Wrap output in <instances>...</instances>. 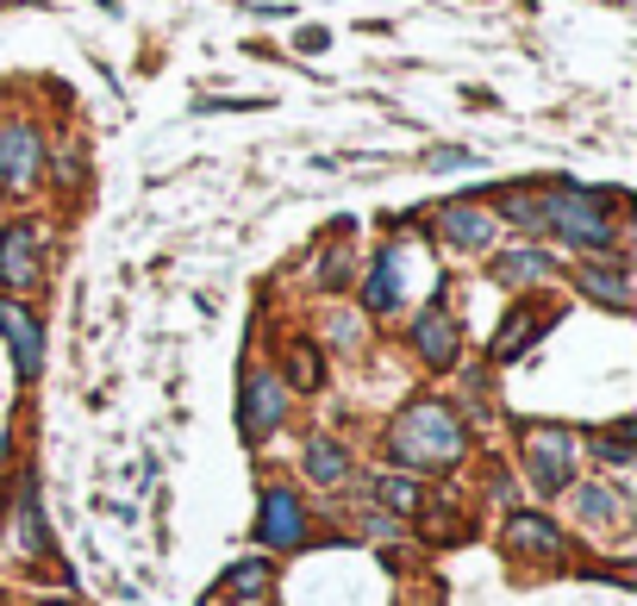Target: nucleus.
I'll return each instance as SVG.
<instances>
[{
    "instance_id": "nucleus-5",
    "label": "nucleus",
    "mask_w": 637,
    "mask_h": 606,
    "mask_svg": "<svg viewBox=\"0 0 637 606\" xmlns=\"http://www.w3.org/2000/svg\"><path fill=\"white\" fill-rule=\"evenodd\" d=\"M282 419H287V382H282V375L251 369L244 388H238V431H244V444H263Z\"/></svg>"
},
{
    "instance_id": "nucleus-18",
    "label": "nucleus",
    "mask_w": 637,
    "mask_h": 606,
    "mask_svg": "<svg viewBox=\"0 0 637 606\" xmlns=\"http://www.w3.org/2000/svg\"><path fill=\"white\" fill-rule=\"evenodd\" d=\"M575 512H581V519H588V526H612V519H625V500H619V488H575Z\"/></svg>"
},
{
    "instance_id": "nucleus-25",
    "label": "nucleus",
    "mask_w": 637,
    "mask_h": 606,
    "mask_svg": "<svg viewBox=\"0 0 637 606\" xmlns=\"http://www.w3.org/2000/svg\"><path fill=\"white\" fill-rule=\"evenodd\" d=\"M325 45H332V32H325V26H306V32L294 38V50H301V57H318Z\"/></svg>"
},
{
    "instance_id": "nucleus-24",
    "label": "nucleus",
    "mask_w": 637,
    "mask_h": 606,
    "mask_svg": "<svg viewBox=\"0 0 637 606\" xmlns=\"http://www.w3.org/2000/svg\"><path fill=\"white\" fill-rule=\"evenodd\" d=\"M476 163V150H457V144H444V150H431L425 169H469Z\"/></svg>"
},
{
    "instance_id": "nucleus-20",
    "label": "nucleus",
    "mask_w": 637,
    "mask_h": 606,
    "mask_svg": "<svg viewBox=\"0 0 637 606\" xmlns=\"http://www.w3.org/2000/svg\"><path fill=\"white\" fill-rule=\"evenodd\" d=\"M538 325H543L538 313H531V306H519V313H512V320L494 332V363H512V356L526 351V338L538 332Z\"/></svg>"
},
{
    "instance_id": "nucleus-27",
    "label": "nucleus",
    "mask_w": 637,
    "mask_h": 606,
    "mask_svg": "<svg viewBox=\"0 0 637 606\" xmlns=\"http://www.w3.org/2000/svg\"><path fill=\"white\" fill-rule=\"evenodd\" d=\"M318 282H325V287L344 282V251H325V263H318Z\"/></svg>"
},
{
    "instance_id": "nucleus-2",
    "label": "nucleus",
    "mask_w": 637,
    "mask_h": 606,
    "mask_svg": "<svg viewBox=\"0 0 637 606\" xmlns=\"http://www.w3.org/2000/svg\"><path fill=\"white\" fill-rule=\"evenodd\" d=\"M538 225H550L562 244L575 251H612L619 244V225H612V194L575 188V182H557V188L538 201Z\"/></svg>"
},
{
    "instance_id": "nucleus-11",
    "label": "nucleus",
    "mask_w": 637,
    "mask_h": 606,
    "mask_svg": "<svg viewBox=\"0 0 637 606\" xmlns=\"http://www.w3.org/2000/svg\"><path fill=\"white\" fill-rule=\"evenodd\" d=\"M413 351H419V363L450 369V363H457V351H462L457 320H450V313H438V306H425V313L413 320Z\"/></svg>"
},
{
    "instance_id": "nucleus-9",
    "label": "nucleus",
    "mask_w": 637,
    "mask_h": 606,
    "mask_svg": "<svg viewBox=\"0 0 637 606\" xmlns=\"http://www.w3.org/2000/svg\"><path fill=\"white\" fill-rule=\"evenodd\" d=\"M0 332L13 344V363H19V382H38V369H45V325L26 301H7L0 294Z\"/></svg>"
},
{
    "instance_id": "nucleus-13",
    "label": "nucleus",
    "mask_w": 637,
    "mask_h": 606,
    "mask_svg": "<svg viewBox=\"0 0 637 606\" xmlns=\"http://www.w3.org/2000/svg\"><path fill=\"white\" fill-rule=\"evenodd\" d=\"M581 294H594V301L612 306V313H631V282H625V263H612V270L581 263Z\"/></svg>"
},
{
    "instance_id": "nucleus-21",
    "label": "nucleus",
    "mask_w": 637,
    "mask_h": 606,
    "mask_svg": "<svg viewBox=\"0 0 637 606\" xmlns=\"http://www.w3.org/2000/svg\"><path fill=\"white\" fill-rule=\"evenodd\" d=\"M318 382H325L318 351H313V344H294V351H287V394H294V388H301V394H313Z\"/></svg>"
},
{
    "instance_id": "nucleus-1",
    "label": "nucleus",
    "mask_w": 637,
    "mask_h": 606,
    "mask_svg": "<svg viewBox=\"0 0 637 606\" xmlns=\"http://www.w3.org/2000/svg\"><path fill=\"white\" fill-rule=\"evenodd\" d=\"M462 450H469V431H462L450 400L419 394V400H406L394 413V426H388V457L406 463V469H450Z\"/></svg>"
},
{
    "instance_id": "nucleus-23",
    "label": "nucleus",
    "mask_w": 637,
    "mask_h": 606,
    "mask_svg": "<svg viewBox=\"0 0 637 606\" xmlns=\"http://www.w3.org/2000/svg\"><path fill=\"white\" fill-rule=\"evenodd\" d=\"M500 213H507L512 225H538V201H531V188H507V201H500Z\"/></svg>"
},
{
    "instance_id": "nucleus-26",
    "label": "nucleus",
    "mask_w": 637,
    "mask_h": 606,
    "mask_svg": "<svg viewBox=\"0 0 637 606\" xmlns=\"http://www.w3.org/2000/svg\"><path fill=\"white\" fill-rule=\"evenodd\" d=\"M57 182H63V188H76V182H81V150H76V144L57 157Z\"/></svg>"
},
{
    "instance_id": "nucleus-10",
    "label": "nucleus",
    "mask_w": 637,
    "mask_h": 606,
    "mask_svg": "<svg viewBox=\"0 0 637 606\" xmlns=\"http://www.w3.org/2000/svg\"><path fill=\"white\" fill-rule=\"evenodd\" d=\"M438 232H444L457 251H488L494 232H500V219L481 207V201H444V207H438Z\"/></svg>"
},
{
    "instance_id": "nucleus-8",
    "label": "nucleus",
    "mask_w": 637,
    "mask_h": 606,
    "mask_svg": "<svg viewBox=\"0 0 637 606\" xmlns=\"http://www.w3.org/2000/svg\"><path fill=\"white\" fill-rule=\"evenodd\" d=\"M406 263H413V244L406 238H394L375 263H369V282H363L369 313H400V306H406Z\"/></svg>"
},
{
    "instance_id": "nucleus-7",
    "label": "nucleus",
    "mask_w": 637,
    "mask_h": 606,
    "mask_svg": "<svg viewBox=\"0 0 637 606\" xmlns=\"http://www.w3.org/2000/svg\"><path fill=\"white\" fill-rule=\"evenodd\" d=\"M256 544H270V550H301V544H306V507H301V495H287L282 481H270V488H263Z\"/></svg>"
},
{
    "instance_id": "nucleus-12",
    "label": "nucleus",
    "mask_w": 637,
    "mask_h": 606,
    "mask_svg": "<svg viewBox=\"0 0 637 606\" xmlns=\"http://www.w3.org/2000/svg\"><path fill=\"white\" fill-rule=\"evenodd\" d=\"M507 550L557 563L562 557V526H557V519H543V512H512V519H507Z\"/></svg>"
},
{
    "instance_id": "nucleus-19",
    "label": "nucleus",
    "mask_w": 637,
    "mask_h": 606,
    "mask_svg": "<svg viewBox=\"0 0 637 606\" xmlns=\"http://www.w3.org/2000/svg\"><path fill=\"white\" fill-rule=\"evenodd\" d=\"M19 550H50V531H45V512H38V481L19 488Z\"/></svg>"
},
{
    "instance_id": "nucleus-16",
    "label": "nucleus",
    "mask_w": 637,
    "mask_h": 606,
    "mask_svg": "<svg viewBox=\"0 0 637 606\" xmlns=\"http://www.w3.org/2000/svg\"><path fill=\"white\" fill-rule=\"evenodd\" d=\"M588 450L600 457V463H612V469H625L637 457V426L631 419H619V426H606V431H594L588 438Z\"/></svg>"
},
{
    "instance_id": "nucleus-28",
    "label": "nucleus",
    "mask_w": 637,
    "mask_h": 606,
    "mask_svg": "<svg viewBox=\"0 0 637 606\" xmlns=\"http://www.w3.org/2000/svg\"><path fill=\"white\" fill-rule=\"evenodd\" d=\"M50 606H69V600H50Z\"/></svg>"
},
{
    "instance_id": "nucleus-3",
    "label": "nucleus",
    "mask_w": 637,
    "mask_h": 606,
    "mask_svg": "<svg viewBox=\"0 0 637 606\" xmlns=\"http://www.w3.org/2000/svg\"><path fill=\"white\" fill-rule=\"evenodd\" d=\"M526 476L538 495H562L575 476V438L562 426H531L526 431Z\"/></svg>"
},
{
    "instance_id": "nucleus-6",
    "label": "nucleus",
    "mask_w": 637,
    "mask_h": 606,
    "mask_svg": "<svg viewBox=\"0 0 637 606\" xmlns=\"http://www.w3.org/2000/svg\"><path fill=\"white\" fill-rule=\"evenodd\" d=\"M45 176V138H38L32 119H7L0 126V188L32 194Z\"/></svg>"
},
{
    "instance_id": "nucleus-22",
    "label": "nucleus",
    "mask_w": 637,
    "mask_h": 606,
    "mask_svg": "<svg viewBox=\"0 0 637 606\" xmlns=\"http://www.w3.org/2000/svg\"><path fill=\"white\" fill-rule=\"evenodd\" d=\"M375 500L394 512H419V481L413 476H375Z\"/></svg>"
},
{
    "instance_id": "nucleus-4",
    "label": "nucleus",
    "mask_w": 637,
    "mask_h": 606,
    "mask_svg": "<svg viewBox=\"0 0 637 606\" xmlns=\"http://www.w3.org/2000/svg\"><path fill=\"white\" fill-rule=\"evenodd\" d=\"M38 275H45V238H38L32 219H13L0 232V287H7V301L32 294Z\"/></svg>"
},
{
    "instance_id": "nucleus-15",
    "label": "nucleus",
    "mask_w": 637,
    "mask_h": 606,
    "mask_svg": "<svg viewBox=\"0 0 637 606\" xmlns=\"http://www.w3.org/2000/svg\"><path fill=\"white\" fill-rule=\"evenodd\" d=\"M270 581H275V569H270L263 557H251V563H232V569H225L219 594H225V600H256Z\"/></svg>"
},
{
    "instance_id": "nucleus-14",
    "label": "nucleus",
    "mask_w": 637,
    "mask_h": 606,
    "mask_svg": "<svg viewBox=\"0 0 637 606\" xmlns=\"http://www.w3.org/2000/svg\"><path fill=\"white\" fill-rule=\"evenodd\" d=\"M306 476L337 488V481L351 476V450L337 444V438H313V444H306Z\"/></svg>"
},
{
    "instance_id": "nucleus-17",
    "label": "nucleus",
    "mask_w": 637,
    "mask_h": 606,
    "mask_svg": "<svg viewBox=\"0 0 637 606\" xmlns=\"http://www.w3.org/2000/svg\"><path fill=\"white\" fill-rule=\"evenodd\" d=\"M550 275V256L531 244V251H507V256H494V282H507V287H519V282H543Z\"/></svg>"
}]
</instances>
